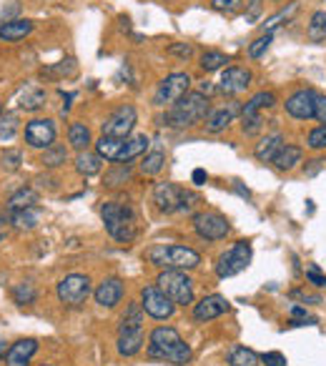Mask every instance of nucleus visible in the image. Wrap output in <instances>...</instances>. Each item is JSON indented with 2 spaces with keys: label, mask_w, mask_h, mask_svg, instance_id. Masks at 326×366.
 Instances as JSON below:
<instances>
[{
  "label": "nucleus",
  "mask_w": 326,
  "mask_h": 366,
  "mask_svg": "<svg viewBox=\"0 0 326 366\" xmlns=\"http://www.w3.org/2000/svg\"><path fill=\"white\" fill-rule=\"evenodd\" d=\"M211 113V103H208V96H203L201 91H188L178 103L163 113L161 125H169V128H194L201 121H206V116Z\"/></svg>",
  "instance_id": "1"
},
{
  "label": "nucleus",
  "mask_w": 326,
  "mask_h": 366,
  "mask_svg": "<svg viewBox=\"0 0 326 366\" xmlns=\"http://www.w3.org/2000/svg\"><path fill=\"white\" fill-rule=\"evenodd\" d=\"M148 356L153 361H169V364H188L191 346L181 339L173 326H158L148 336Z\"/></svg>",
  "instance_id": "2"
},
{
  "label": "nucleus",
  "mask_w": 326,
  "mask_h": 366,
  "mask_svg": "<svg viewBox=\"0 0 326 366\" xmlns=\"http://www.w3.org/2000/svg\"><path fill=\"white\" fill-rule=\"evenodd\" d=\"M100 216H103L106 231L116 238V241L128 243L136 238V216H133L131 206L116 204V201H106L103 208H100Z\"/></svg>",
  "instance_id": "3"
},
{
  "label": "nucleus",
  "mask_w": 326,
  "mask_h": 366,
  "mask_svg": "<svg viewBox=\"0 0 326 366\" xmlns=\"http://www.w3.org/2000/svg\"><path fill=\"white\" fill-rule=\"evenodd\" d=\"M148 261L158 268H178V271H188L201 264V254L188 246H153L148 251Z\"/></svg>",
  "instance_id": "4"
},
{
  "label": "nucleus",
  "mask_w": 326,
  "mask_h": 366,
  "mask_svg": "<svg viewBox=\"0 0 326 366\" xmlns=\"http://www.w3.org/2000/svg\"><path fill=\"white\" fill-rule=\"evenodd\" d=\"M153 204L161 213H176V211H191L199 204V196L194 191L176 186V183H156L153 188Z\"/></svg>",
  "instance_id": "5"
},
{
  "label": "nucleus",
  "mask_w": 326,
  "mask_h": 366,
  "mask_svg": "<svg viewBox=\"0 0 326 366\" xmlns=\"http://www.w3.org/2000/svg\"><path fill=\"white\" fill-rule=\"evenodd\" d=\"M156 286L171 298V301H173L176 306L194 304V281L188 279L186 271H178V268H166V271L158 273Z\"/></svg>",
  "instance_id": "6"
},
{
  "label": "nucleus",
  "mask_w": 326,
  "mask_h": 366,
  "mask_svg": "<svg viewBox=\"0 0 326 366\" xmlns=\"http://www.w3.org/2000/svg\"><path fill=\"white\" fill-rule=\"evenodd\" d=\"M251 264V243L249 241H236L228 251L219 256L216 261V276L219 279H228L236 273L246 271V266Z\"/></svg>",
  "instance_id": "7"
},
{
  "label": "nucleus",
  "mask_w": 326,
  "mask_h": 366,
  "mask_svg": "<svg viewBox=\"0 0 326 366\" xmlns=\"http://www.w3.org/2000/svg\"><path fill=\"white\" fill-rule=\"evenodd\" d=\"M188 88H191V75L188 73H171L166 75L161 83H158L156 93H153V106L158 108H166V106H173L183 96L188 93Z\"/></svg>",
  "instance_id": "8"
},
{
  "label": "nucleus",
  "mask_w": 326,
  "mask_h": 366,
  "mask_svg": "<svg viewBox=\"0 0 326 366\" xmlns=\"http://www.w3.org/2000/svg\"><path fill=\"white\" fill-rule=\"evenodd\" d=\"M58 298H61L63 306H81L88 296H91V279L83 276V273H68L65 279L58 281Z\"/></svg>",
  "instance_id": "9"
},
{
  "label": "nucleus",
  "mask_w": 326,
  "mask_h": 366,
  "mask_svg": "<svg viewBox=\"0 0 326 366\" xmlns=\"http://www.w3.org/2000/svg\"><path fill=\"white\" fill-rule=\"evenodd\" d=\"M141 306H143V311L150 319H158V321L171 319L176 311V304L158 289L156 284H148L141 289Z\"/></svg>",
  "instance_id": "10"
},
{
  "label": "nucleus",
  "mask_w": 326,
  "mask_h": 366,
  "mask_svg": "<svg viewBox=\"0 0 326 366\" xmlns=\"http://www.w3.org/2000/svg\"><path fill=\"white\" fill-rule=\"evenodd\" d=\"M194 229H196V234L203 238V241H221V238L228 236L231 226H228L226 216H221V213L201 211V213H196L194 216Z\"/></svg>",
  "instance_id": "11"
},
{
  "label": "nucleus",
  "mask_w": 326,
  "mask_h": 366,
  "mask_svg": "<svg viewBox=\"0 0 326 366\" xmlns=\"http://www.w3.org/2000/svg\"><path fill=\"white\" fill-rule=\"evenodd\" d=\"M138 121V113L131 103H125V106H118L116 111L111 113L106 119V123L100 125L103 130V136H113V138H128L131 136L133 125Z\"/></svg>",
  "instance_id": "12"
},
{
  "label": "nucleus",
  "mask_w": 326,
  "mask_h": 366,
  "mask_svg": "<svg viewBox=\"0 0 326 366\" xmlns=\"http://www.w3.org/2000/svg\"><path fill=\"white\" fill-rule=\"evenodd\" d=\"M25 143L31 148L45 151L56 143V123L50 119H33L25 123Z\"/></svg>",
  "instance_id": "13"
},
{
  "label": "nucleus",
  "mask_w": 326,
  "mask_h": 366,
  "mask_svg": "<svg viewBox=\"0 0 326 366\" xmlns=\"http://www.w3.org/2000/svg\"><path fill=\"white\" fill-rule=\"evenodd\" d=\"M316 93L313 88H299L294 93L286 98V113L291 119H299V121H309L313 119V111H316Z\"/></svg>",
  "instance_id": "14"
},
{
  "label": "nucleus",
  "mask_w": 326,
  "mask_h": 366,
  "mask_svg": "<svg viewBox=\"0 0 326 366\" xmlns=\"http://www.w3.org/2000/svg\"><path fill=\"white\" fill-rule=\"evenodd\" d=\"M254 75L249 68H241V66H231V68H224L219 81V91L226 96H241L246 88L251 86Z\"/></svg>",
  "instance_id": "15"
},
{
  "label": "nucleus",
  "mask_w": 326,
  "mask_h": 366,
  "mask_svg": "<svg viewBox=\"0 0 326 366\" xmlns=\"http://www.w3.org/2000/svg\"><path fill=\"white\" fill-rule=\"evenodd\" d=\"M228 311V301L221 293H211V296H203L199 304H194V319L199 323H206L211 319H219L221 314Z\"/></svg>",
  "instance_id": "16"
},
{
  "label": "nucleus",
  "mask_w": 326,
  "mask_h": 366,
  "mask_svg": "<svg viewBox=\"0 0 326 366\" xmlns=\"http://www.w3.org/2000/svg\"><path fill=\"white\" fill-rule=\"evenodd\" d=\"M123 298V281L111 276V279H103L95 289V304L103 306V309H113V306L121 304Z\"/></svg>",
  "instance_id": "17"
},
{
  "label": "nucleus",
  "mask_w": 326,
  "mask_h": 366,
  "mask_svg": "<svg viewBox=\"0 0 326 366\" xmlns=\"http://www.w3.org/2000/svg\"><path fill=\"white\" fill-rule=\"evenodd\" d=\"M36 351H38L36 339H20V342H15L6 351V364L8 366H28L33 356H36Z\"/></svg>",
  "instance_id": "18"
},
{
  "label": "nucleus",
  "mask_w": 326,
  "mask_h": 366,
  "mask_svg": "<svg viewBox=\"0 0 326 366\" xmlns=\"http://www.w3.org/2000/svg\"><path fill=\"white\" fill-rule=\"evenodd\" d=\"M143 349V326L138 329H118V354L136 356Z\"/></svg>",
  "instance_id": "19"
},
{
  "label": "nucleus",
  "mask_w": 326,
  "mask_h": 366,
  "mask_svg": "<svg viewBox=\"0 0 326 366\" xmlns=\"http://www.w3.org/2000/svg\"><path fill=\"white\" fill-rule=\"evenodd\" d=\"M238 113V106L236 103H228V106H221L216 108V111H211L206 116V128L211 130V133H221V130H226L228 125L233 123V119H236Z\"/></svg>",
  "instance_id": "20"
},
{
  "label": "nucleus",
  "mask_w": 326,
  "mask_h": 366,
  "mask_svg": "<svg viewBox=\"0 0 326 366\" xmlns=\"http://www.w3.org/2000/svg\"><path fill=\"white\" fill-rule=\"evenodd\" d=\"M33 33V23L25 18H18V20H6V23H0V40H6V43H15V40H23L25 36H31Z\"/></svg>",
  "instance_id": "21"
},
{
  "label": "nucleus",
  "mask_w": 326,
  "mask_h": 366,
  "mask_svg": "<svg viewBox=\"0 0 326 366\" xmlns=\"http://www.w3.org/2000/svg\"><path fill=\"white\" fill-rule=\"evenodd\" d=\"M281 146H284V136H281V133H271V136L261 138V141L256 143L254 155H256V161H261V163H274L276 153L281 151Z\"/></svg>",
  "instance_id": "22"
},
{
  "label": "nucleus",
  "mask_w": 326,
  "mask_h": 366,
  "mask_svg": "<svg viewBox=\"0 0 326 366\" xmlns=\"http://www.w3.org/2000/svg\"><path fill=\"white\" fill-rule=\"evenodd\" d=\"M148 146H150V141H148V136H146V133H138V136L125 138L123 151H121L118 161H116V163H128V161H133V158H138L141 153H146V151H148Z\"/></svg>",
  "instance_id": "23"
},
{
  "label": "nucleus",
  "mask_w": 326,
  "mask_h": 366,
  "mask_svg": "<svg viewBox=\"0 0 326 366\" xmlns=\"http://www.w3.org/2000/svg\"><path fill=\"white\" fill-rule=\"evenodd\" d=\"M301 158H304V151H301L299 146H288V143H284L281 151H279L274 158V166H276V171H294V168L301 163Z\"/></svg>",
  "instance_id": "24"
},
{
  "label": "nucleus",
  "mask_w": 326,
  "mask_h": 366,
  "mask_svg": "<svg viewBox=\"0 0 326 366\" xmlns=\"http://www.w3.org/2000/svg\"><path fill=\"white\" fill-rule=\"evenodd\" d=\"M125 138H113V136H100L95 141V153L103 158V161H118L121 151H123Z\"/></svg>",
  "instance_id": "25"
},
{
  "label": "nucleus",
  "mask_w": 326,
  "mask_h": 366,
  "mask_svg": "<svg viewBox=\"0 0 326 366\" xmlns=\"http://www.w3.org/2000/svg\"><path fill=\"white\" fill-rule=\"evenodd\" d=\"M100 168H103V158H100L98 153L81 151V153H78V158H75V171H78L81 176H86V178L100 174Z\"/></svg>",
  "instance_id": "26"
},
{
  "label": "nucleus",
  "mask_w": 326,
  "mask_h": 366,
  "mask_svg": "<svg viewBox=\"0 0 326 366\" xmlns=\"http://www.w3.org/2000/svg\"><path fill=\"white\" fill-rule=\"evenodd\" d=\"M68 143L73 146L78 153L81 151H88V146H91V128H88L86 123H81V121H75V123H70L68 128Z\"/></svg>",
  "instance_id": "27"
},
{
  "label": "nucleus",
  "mask_w": 326,
  "mask_h": 366,
  "mask_svg": "<svg viewBox=\"0 0 326 366\" xmlns=\"http://www.w3.org/2000/svg\"><path fill=\"white\" fill-rule=\"evenodd\" d=\"M261 356L246 346H231L228 349V366H258Z\"/></svg>",
  "instance_id": "28"
},
{
  "label": "nucleus",
  "mask_w": 326,
  "mask_h": 366,
  "mask_svg": "<svg viewBox=\"0 0 326 366\" xmlns=\"http://www.w3.org/2000/svg\"><path fill=\"white\" fill-rule=\"evenodd\" d=\"M36 204H38L36 188H20V191H15L10 196L8 208H10V211H20V208H33Z\"/></svg>",
  "instance_id": "29"
},
{
  "label": "nucleus",
  "mask_w": 326,
  "mask_h": 366,
  "mask_svg": "<svg viewBox=\"0 0 326 366\" xmlns=\"http://www.w3.org/2000/svg\"><path fill=\"white\" fill-rule=\"evenodd\" d=\"M226 63H228V56L221 53V50H206L203 56H201V70L203 73H216V70L226 68Z\"/></svg>",
  "instance_id": "30"
},
{
  "label": "nucleus",
  "mask_w": 326,
  "mask_h": 366,
  "mask_svg": "<svg viewBox=\"0 0 326 366\" xmlns=\"http://www.w3.org/2000/svg\"><path fill=\"white\" fill-rule=\"evenodd\" d=\"M38 221H40V211H36V208H20V211H13V216H10V224L20 231L36 229Z\"/></svg>",
  "instance_id": "31"
},
{
  "label": "nucleus",
  "mask_w": 326,
  "mask_h": 366,
  "mask_svg": "<svg viewBox=\"0 0 326 366\" xmlns=\"http://www.w3.org/2000/svg\"><path fill=\"white\" fill-rule=\"evenodd\" d=\"M45 106V91H40V88H28L23 96H20V108L28 113L33 111H40V108Z\"/></svg>",
  "instance_id": "32"
},
{
  "label": "nucleus",
  "mask_w": 326,
  "mask_h": 366,
  "mask_svg": "<svg viewBox=\"0 0 326 366\" xmlns=\"http://www.w3.org/2000/svg\"><path fill=\"white\" fill-rule=\"evenodd\" d=\"M163 166H166V153L163 151H150V153H146L143 163H141V174L156 176L163 171Z\"/></svg>",
  "instance_id": "33"
},
{
  "label": "nucleus",
  "mask_w": 326,
  "mask_h": 366,
  "mask_svg": "<svg viewBox=\"0 0 326 366\" xmlns=\"http://www.w3.org/2000/svg\"><path fill=\"white\" fill-rule=\"evenodd\" d=\"M68 161V148L65 146H58V143H53L50 148L43 151V158H40V163L48 168H56V166H63V163Z\"/></svg>",
  "instance_id": "34"
},
{
  "label": "nucleus",
  "mask_w": 326,
  "mask_h": 366,
  "mask_svg": "<svg viewBox=\"0 0 326 366\" xmlns=\"http://www.w3.org/2000/svg\"><path fill=\"white\" fill-rule=\"evenodd\" d=\"M309 38L313 43L326 40V10H316L309 20Z\"/></svg>",
  "instance_id": "35"
},
{
  "label": "nucleus",
  "mask_w": 326,
  "mask_h": 366,
  "mask_svg": "<svg viewBox=\"0 0 326 366\" xmlns=\"http://www.w3.org/2000/svg\"><path fill=\"white\" fill-rule=\"evenodd\" d=\"M143 306L141 304H128L123 319H121V329H138L143 323Z\"/></svg>",
  "instance_id": "36"
},
{
  "label": "nucleus",
  "mask_w": 326,
  "mask_h": 366,
  "mask_svg": "<svg viewBox=\"0 0 326 366\" xmlns=\"http://www.w3.org/2000/svg\"><path fill=\"white\" fill-rule=\"evenodd\" d=\"M274 106H276V96L271 93V91H261V93H256L249 103H246L244 111L261 113V111H266V108H274Z\"/></svg>",
  "instance_id": "37"
},
{
  "label": "nucleus",
  "mask_w": 326,
  "mask_h": 366,
  "mask_svg": "<svg viewBox=\"0 0 326 366\" xmlns=\"http://www.w3.org/2000/svg\"><path fill=\"white\" fill-rule=\"evenodd\" d=\"M241 128H244L246 136H256L258 130L263 128V119L261 113H254V111H241Z\"/></svg>",
  "instance_id": "38"
},
{
  "label": "nucleus",
  "mask_w": 326,
  "mask_h": 366,
  "mask_svg": "<svg viewBox=\"0 0 326 366\" xmlns=\"http://www.w3.org/2000/svg\"><path fill=\"white\" fill-rule=\"evenodd\" d=\"M296 10H299V3H288V8H281V10L276 13V15H271V18L263 23V33H274L276 25L281 23V20H288Z\"/></svg>",
  "instance_id": "39"
},
{
  "label": "nucleus",
  "mask_w": 326,
  "mask_h": 366,
  "mask_svg": "<svg viewBox=\"0 0 326 366\" xmlns=\"http://www.w3.org/2000/svg\"><path fill=\"white\" fill-rule=\"evenodd\" d=\"M36 289H33V284H18L15 289H13V298H15V304L20 306H28V304H36Z\"/></svg>",
  "instance_id": "40"
},
{
  "label": "nucleus",
  "mask_w": 326,
  "mask_h": 366,
  "mask_svg": "<svg viewBox=\"0 0 326 366\" xmlns=\"http://www.w3.org/2000/svg\"><path fill=\"white\" fill-rule=\"evenodd\" d=\"M20 163H23V153L15 148H8L6 153L0 155V168L3 171H8V174H13V171H18Z\"/></svg>",
  "instance_id": "41"
},
{
  "label": "nucleus",
  "mask_w": 326,
  "mask_h": 366,
  "mask_svg": "<svg viewBox=\"0 0 326 366\" xmlns=\"http://www.w3.org/2000/svg\"><path fill=\"white\" fill-rule=\"evenodd\" d=\"M271 40H274V33H263V36H258L254 43L249 45V58H254V61H258V58L269 50Z\"/></svg>",
  "instance_id": "42"
},
{
  "label": "nucleus",
  "mask_w": 326,
  "mask_h": 366,
  "mask_svg": "<svg viewBox=\"0 0 326 366\" xmlns=\"http://www.w3.org/2000/svg\"><path fill=\"white\" fill-rule=\"evenodd\" d=\"M306 146L311 151H324L326 148V123L316 125V128L309 133V136H306Z\"/></svg>",
  "instance_id": "43"
},
{
  "label": "nucleus",
  "mask_w": 326,
  "mask_h": 366,
  "mask_svg": "<svg viewBox=\"0 0 326 366\" xmlns=\"http://www.w3.org/2000/svg\"><path fill=\"white\" fill-rule=\"evenodd\" d=\"M15 130H18V116L15 113H6L3 119H0V138L3 141H10L15 136Z\"/></svg>",
  "instance_id": "44"
},
{
  "label": "nucleus",
  "mask_w": 326,
  "mask_h": 366,
  "mask_svg": "<svg viewBox=\"0 0 326 366\" xmlns=\"http://www.w3.org/2000/svg\"><path fill=\"white\" fill-rule=\"evenodd\" d=\"M261 361L266 366H288L286 364V356L279 354V351H266V354H261Z\"/></svg>",
  "instance_id": "45"
},
{
  "label": "nucleus",
  "mask_w": 326,
  "mask_h": 366,
  "mask_svg": "<svg viewBox=\"0 0 326 366\" xmlns=\"http://www.w3.org/2000/svg\"><path fill=\"white\" fill-rule=\"evenodd\" d=\"M213 10L219 13H233L238 6H241V0H211Z\"/></svg>",
  "instance_id": "46"
},
{
  "label": "nucleus",
  "mask_w": 326,
  "mask_h": 366,
  "mask_svg": "<svg viewBox=\"0 0 326 366\" xmlns=\"http://www.w3.org/2000/svg\"><path fill=\"white\" fill-rule=\"evenodd\" d=\"M313 119L319 123H326V96L316 93V111H313Z\"/></svg>",
  "instance_id": "47"
},
{
  "label": "nucleus",
  "mask_w": 326,
  "mask_h": 366,
  "mask_svg": "<svg viewBox=\"0 0 326 366\" xmlns=\"http://www.w3.org/2000/svg\"><path fill=\"white\" fill-rule=\"evenodd\" d=\"M306 279L311 281L313 286H326V276H324V273H319V268H316V266L306 268Z\"/></svg>",
  "instance_id": "48"
},
{
  "label": "nucleus",
  "mask_w": 326,
  "mask_h": 366,
  "mask_svg": "<svg viewBox=\"0 0 326 366\" xmlns=\"http://www.w3.org/2000/svg\"><path fill=\"white\" fill-rule=\"evenodd\" d=\"M169 50L173 53V56H181V58H191V53H194V48H191L188 43H176V45H171Z\"/></svg>",
  "instance_id": "49"
},
{
  "label": "nucleus",
  "mask_w": 326,
  "mask_h": 366,
  "mask_svg": "<svg viewBox=\"0 0 326 366\" xmlns=\"http://www.w3.org/2000/svg\"><path fill=\"white\" fill-rule=\"evenodd\" d=\"M263 0H249V20H256L258 10H261Z\"/></svg>",
  "instance_id": "50"
},
{
  "label": "nucleus",
  "mask_w": 326,
  "mask_h": 366,
  "mask_svg": "<svg viewBox=\"0 0 326 366\" xmlns=\"http://www.w3.org/2000/svg\"><path fill=\"white\" fill-rule=\"evenodd\" d=\"M291 317L294 319H299L301 323H306V321H313V319H309V314L304 309H301V306H294V309H291Z\"/></svg>",
  "instance_id": "51"
},
{
  "label": "nucleus",
  "mask_w": 326,
  "mask_h": 366,
  "mask_svg": "<svg viewBox=\"0 0 326 366\" xmlns=\"http://www.w3.org/2000/svg\"><path fill=\"white\" fill-rule=\"evenodd\" d=\"M206 178H208L206 171H203V168H196V171H194V183H196V186H203V183H206Z\"/></svg>",
  "instance_id": "52"
},
{
  "label": "nucleus",
  "mask_w": 326,
  "mask_h": 366,
  "mask_svg": "<svg viewBox=\"0 0 326 366\" xmlns=\"http://www.w3.org/2000/svg\"><path fill=\"white\" fill-rule=\"evenodd\" d=\"M63 98H65V100H70V98H73V96H63ZM68 108H70V103H65V106H63V113H65V111H68Z\"/></svg>",
  "instance_id": "53"
},
{
  "label": "nucleus",
  "mask_w": 326,
  "mask_h": 366,
  "mask_svg": "<svg viewBox=\"0 0 326 366\" xmlns=\"http://www.w3.org/2000/svg\"><path fill=\"white\" fill-rule=\"evenodd\" d=\"M0 359H6V344L0 342Z\"/></svg>",
  "instance_id": "54"
},
{
  "label": "nucleus",
  "mask_w": 326,
  "mask_h": 366,
  "mask_svg": "<svg viewBox=\"0 0 326 366\" xmlns=\"http://www.w3.org/2000/svg\"><path fill=\"white\" fill-rule=\"evenodd\" d=\"M0 119H3V103H0Z\"/></svg>",
  "instance_id": "55"
}]
</instances>
